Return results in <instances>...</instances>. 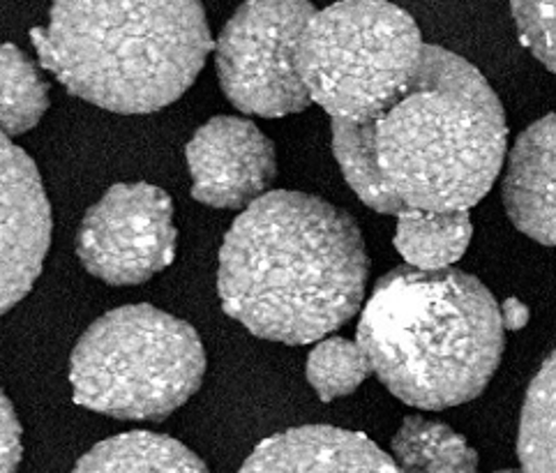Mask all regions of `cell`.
I'll return each instance as SVG.
<instances>
[{"label":"cell","mask_w":556,"mask_h":473,"mask_svg":"<svg viewBox=\"0 0 556 473\" xmlns=\"http://www.w3.org/2000/svg\"><path fill=\"white\" fill-rule=\"evenodd\" d=\"M305 372L321 402L356 393L375 374L372 362L361 344L346 337H326L314 344Z\"/></svg>","instance_id":"obj_19"},{"label":"cell","mask_w":556,"mask_h":473,"mask_svg":"<svg viewBox=\"0 0 556 473\" xmlns=\"http://www.w3.org/2000/svg\"><path fill=\"white\" fill-rule=\"evenodd\" d=\"M3 155V315L22 303L40 278L51 245V206L35 162L12 139Z\"/></svg>","instance_id":"obj_10"},{"label":"cell","mask_w":556,"mask_h":473,"mask_svg":"<svg viewBox=\"0 0 556 473\" xmlns=\"http://www.w3.org/2000/svg\"><path fill=\"white\" fill-rule=\"evenodd\" d=\"M393 460L404 473H478L465 436L439 421L406 416L393 436Z\"/></svg>","instance_id":"obj_16"},{"label":"cell","mask_w":556,"mask_h":473,"mask_svg":"<svg viewBox=\"0 0 556 473\" xmlns=\"http://www.w3.org/2000/svg\"><path fill=\"white\" fill-rule=\"evenodd\" d=\"M238 473H404L361 432L305 425L258 444Z\"/></svg>","instance_id":"obj_11"},{"label":"cell","mask_w":556,"mask_h":473,"mask_svg":"<svg viewBox=\"0 0 556 473\" xmlns=\"http://www.w3.org/2000/svg\"><path fill=\"white\" fill-rule=\"evenodd\" d=\"M529 307L520 298L510 296L502 303V321L506 331H522L529 323Z\"/></svg>","instance_id":"obj_22"},{"label":"cell","mask_w":556,"mask_h":473,"mask_svg":"<svg viewBox=\"0 0 556 473\" xmlns=\"http://www.w3.org/2000/svg\"><path fill=\"white\" fill-rule=\"evenodd\" d=\"M332 155L349 188L367 208L395 217L404 210L383 176L375 123L332 120Z\"/></svg>","instance_id":"obj_15"},{"label":"cell","mask_w":556,"mask_h":473,"mask_svg":"<svg viewBox=\"0 0 556 473\" xmlns=\"http://www.w3.org/2000/svg\"><path fill=\"white\" fill-rule=\"evenodd\" d=\"M425 47L409 12L351 0L312 16L301 75L309 100L332 120L377 123L416 81Z\"/></svg>","instance_id":"obj_6"},{"label":"cell","mask_w":556,"mask_h":473,"mask_svg":"<svg viewBox=\"0 0 556 473\" xmlns=\"http://www.w3.org/2000/svg\"><path fill=\"white\" fill-rule=\"evenodd\" d=\"M203 376L206 351L194 325L146 303L90 323L70 356L74 402L118 421H164Z\"/></svg>","instance_id":"obj_5"},{"label":"cell","mask_w":556,"mask_h":473,"mask_svg":"<svg viewBox=\"0 0 556 473\" xmlns=\"http://www.w3.org/2000/svg\"><path fill=\"white\" fill-rule=\"evenodd\" d=\"M375 125L383 176L404 208L469 213L504 167V106L448 49L425 47L416 81Z\"/></svg>","instance_id":"obj_4"},{"label":"cell","mask_w":556,"mask_h":473,"mask_svg":"<svg viewBox=\"0 0 556 473\" xmlns=\"http://www.w3.org/2000/svg\"><path fill=\"white\" fill-rule=\"evenodd\" d=\"M358 344L402 402L459 407L488 388L502 362V305L469 272L393 268L363 307Z\"/></svg>","instance_id":"obj_2"},{"label":"cell","mask_w":556,"mask_h":473,"mask_svg":"<svg viewBox=\"0 0 556 473\" xmlns=\"http://www.w3.org/2000/svg\"><path fill=\"white\" fill-rule=\"evenodd\" d=\"M30 40L72 95L114 114H153L180 100L215 51L194 0L55 3Z\"/></svg>","instance_id":"obj_3"},{"label":"cell","mask_w":556,"mask_h":473,"mask_svg":"<svg viewBox=\"0 0 556 473\" xmlns=\"http://www.w3.org/2000/svg\"><path fill=\"white\" fill-rule=\"evenodd\" d=\"M317 14L305 0L240 5L215 40L222 93L245 114L282 118L312 104L301 75L303 35Z\"/></svg>","instance_id":"obj_7"},{"label":"cell","mask_w":556,"mask_h":473,"mask_svg":"<svg viewBox=\"0 0 556 473\" xmlns=\"http://www.w3.org/2000/svg\"><path fill=\"white\" fill-rule=\"evenodd\" d=\"M367 276V250L354 217L326 199L273 190L227 231L217 296L252 335L299 347L354 319Z\"/></svg>","instance_id":"obj_1"},{"label":"cell","mask_w":556,"mask_h":473,"mask_svg":"<svg viewBox=\"0 0 556 473\" xmlns=\"http://www.w3.org/2000/svg\"><path fill=\"white\" fill-rule=\"evenodd\" d=\"M176 239L169 194L151 183H118L86 210L77 257L100 282L135 286L172 266Z\"/></svg>","instance_id":"obj_8"},{"label":"cell","mask_w":556,"mask_h":473,"mask_svg":"<svg viewBox=\"0 0 556 473\" xmlns=\"http://www.w3.org/2000/svg\"><path fill=\"white\" fill-rule=\"evenodd\" d=\"M473 235L469 213H434L404 208L397 215L395 247L412 268L422 272L451 270Z\"/></svg>","instance_id":"obj_14"},{"label":"cell","mask_w":556,"mask_h":473,"mask_svg":"<svg viewBox=\"0 0 556 473\" xmlns=\"http://www.w3.org/2000/svg\"><path fill=\"white\" fill-rule=\"evenodd\" d=\"M504 206L531 241L556 247V114L517 137L506 165Z\"/></svg>","instance_id":"obj_12"},{"label":"cell","mask_w":556,"mask_h":473,"mask_svg":"<svg viewBox=\"0 0 556 473\" xmlns=\"http://www.w3.org/2000/svg\"><path fill=\"white\" fill-rule=\"evenodd\" d=\"M72 473H211L188 446L157 432H123L92 446Z\"/></svg>","instance_id":"obj_13"},{"label":"cell","mask_w":556,"mask_h":473,"mask_svg":"<svg viewBox=\"0 0 556 473\" xmlns=\"http://www.w3.org/2000/svg\"><path fill=\"white\" fill-rule=\"evenodd\" d=\"M199 204L222 210H245L266 196L277 176L273 141L238 116L203 123L185 149Z\"/></svg>","instance_id":"obj_9"},{"label":"cell","mask_w":556,"mask_h":473,"mask_svg":"<svg viewBox=\"0 0 556 473\" xmlns=\"http://www.w3.org/2000/svg\"><path fill=\"white\" fill-rule=\"evenodd\" d=\"M517 455L525 473H556V347L527 391Z\"/></svg>","instance_id":"obj_17"},{"label":"cell","mask_w":556,"mask_h":473,"mask_svg":"<svg viewBox=\"0 0 556 473\" xmlns=\"http://www.w3.org/2000/svg\"><path fill=\"white\" fill-rule=\"evenodd\" d=\"M498 473H525V471H513V469H508V471H498Z\"/></svg>","instance_id":"obj_23"},{"label":"cell","mask_w":556,"mask_h":473,"mask_svg":"<svg viewBox=\"0 0 556 473\" xmlns=\"http://www.w3.org/2000/svg\"><path fill=\"white\" fill-rule=\"evenodd\" d=\"M513 20L531 56L556 75V3H515Z\"/></svg>","instance_id":"obj_20"},{"label":"cell","mask_w":556,"mask_h":473,"mask_svg":"<svg viewBox=\"0 0 556 473\" xmlns=\"http://www.w3.org/2000/svg\"><path fill=\"white\" fill-rule=\"evenodd\" d=\"M3 137L14 139L30 132L49 108V86L35 63L14 44H3Z\"/></svg>","instance_id":"obj_18"},{"label":"cell","mask_w":556,"mask_h":473,"mask_svg":"<svg viewBox=\"0 0 556 473\" xmlns=\"http://www.w3.org/2000/svg\"><path fill=\"white\" fill-rule=\"evenodd\" d=\"M0 413H3V473H16L18 464L24 458V444H22V423L14 411V405L3 395L0 402Z\"/></svg>","instance_id":"obj_21"}]
</instances>
